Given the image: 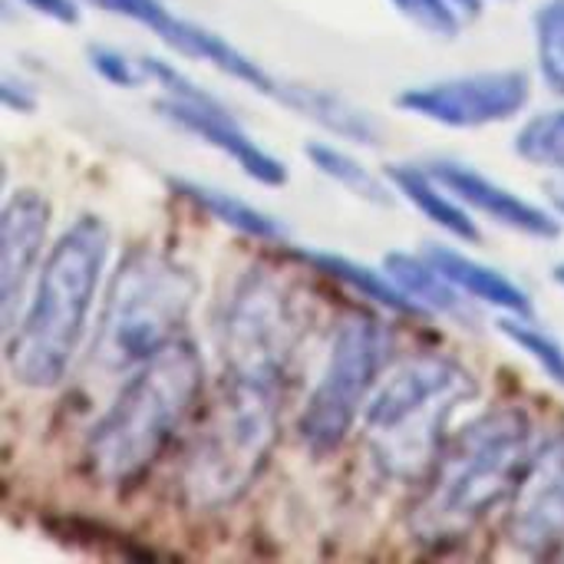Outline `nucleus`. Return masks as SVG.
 <instances>
[{
    "label": "nucleus",
    "instance_id": "nucleus-8",
    "mask_svg": "<svg viewBox=\"0 0 564 564\" xmlns=\"http://www.w3.org/2000/svg\"><path fill=\"white\" fill-rule=\"evenodd\" d=\"M380 314L383 311L370 304L354 307L340 314L330 334L317 383L311 387L294 423L297 443L314 459L337 453L350 440L364 420L370 393L393 364V334Z\"/></svg>",
    "mask_w": 564,
    "mask_h": 564
},
{
    "label": "nucleus",
    "instance_id": "nucleus-30",
    "mask_svg": "<svg viewBox=\"0 0 564 564\" xmlns=\"http://www.w3.org/2000/svg\"><path fill=\"white\" fill-rule=\"evenodd\" d=\"M545 198H549V208L564 221V175H555V178L545 185Z\"/></svg>",
    "mask_w": 564,
    "mask_h": 564
},
{
    "label": "nucleus",
    "instance_id": "nucleus-24",
    "mask_svg": "<svg viewBox=\"0 0 564 564\" xmlns=\"http://www.w3.org/2000/svg\"><path fill=\"white\" fill-rule=\"evenodd\" d=\"M535 66L549 93L564 99V0H542L535 10Z\"/></svg>",
    "mask_w": 564,
    "mask_h": 564
},
{
    "label": "nucleus",
    "instance_id": "nucleus-21",
    "mask_svg": "<svg viewBox=\"0 0 564 564\" xmlns=\"http://www.w3.org/2000/svg\"><path fill=\"white\" fill-rule=\"evenodd\" d=\"M304 155H307V162H311L324 178H330L334 185H340L344 192H350L354 198H360V202H367V205L390 208V205H397V198H400L387 172H373L370 165H364L354 152H347V149H340V145H330V142H307V145H304Z\"/></svg>",
    "mask_w": 564,
    "mask_h": 564
},
{
    "label": "nucleus",
    "instance_id": "nucleus-26",
    "mask_svg": "<svg viewBox=\"0 0 564 564\" xmlns=\"http://www.w3.org/2000/svg\"><path fill=\"white\" fill-rule=\"evenodd\" d=\"M390 7L436 40H456L469 20L453 0H390Z\"/></svg>",
    "mask_w": 564,
    "mask_h": 564
},
{
    "label": "nucleus",
    "instance_id": "nucleus-23",
    "mask_svg": "<svg viewBox=\"0 0 564 564\" xmlns=\"http://www.w3.org/2000/svg\"><path fill=\"white\" fill-rule=\"evenodd\" d=\"M512 149L522 162L545 169L552 175H564V106L525 119L516 132Z\"/></svg>",
    "mask_w": 564,
    "mask_h": 564
},
{
    "label": "nucleus",
    "instance_id": "nucleus-10",
    "mask_svg": "<svg viewBox=\"0 0 564 564\" xmlns=\"http://www.w3.org/2000/svg\"><path fill=\"white\" fill-rule=\"evenodd\" d=\"M532 102V76L525 69H479L403 86L393 106L406 116L443 129H489L525 112Z\"/></svg>",
    "mask_w": 564,
    "mask_h": 564
},
{
    "label": "nucleus",
    "instance_id": "nucleus-13",
    "mask_svg": "<svg viewBox=\"0 0 564 564\" xmlns=\"http://www.w3.org/2000/svg\"><path fill=\"white\" fill-rule=\"evenodd\" d=\"M426 169L476 215L486 218L512 235L522 238H535V241H555L562 235V218L539 205L529 202L525 195H519L516 188L489 178L486 172H479L476 165H466L459 159H430Z\"/></svg>",
    "mask_w": 564,
    "mask_h": 564
},
{
    "label": "nucleus",
    "instance_id": "nucleus-22",
    "mask_svg": "<svg viewBox=\"0 0 564 564\" xmlns=\"http://www.w3.org/2000/svg\"><path fill=\"white\" fill-rule=\"evenodd\" d=\"M496 327H499V334L512 344V347H519L558 390H564V344L552 334V330H545L539 321H535V314L532 317H525V314H499V321H496Z\"/></svg>",
    "mask_w": 564,
    "mask_h": 564
},
{
    "label": "nucleus",
    "instance_id": "nucleus-19",
    "mask_svg": "<svg viewBox=\"0 0 564 564\" xmlns=\"http://www.w3.org/2000/svg\"><path fill=\"white\" fill-rule=\"evenodd\" d=\"M387 175L397 188V195L413 205L430 225H436L440 231H446L456 241L476 245L482 238V228L476 221V215L426 169V162H400V165H387Z\"/></svg>",
    "mask_w": 564,
    "mask_h": 564
},
{
    "label": "nucleus",
    "instance_id": "nucleus-16",
    "mask_svg": "<svg viewBox=\"0 0 564 564\" xmlns=\"http://www.w3.org/2000/svg\"><path fill=\"white\" fill-rule=\"evenodd\" d=\"M288 248V258L307 264L311 271L324 274L327 281L347 288L354 297H360L364 304L390 314V317H406V321H426V314L403 294V288L387 274V268H370L357 258L337 254V251H317V248Z\"/></svg>",
    "mask_w": 564,
    "mask_h": 564
},
{
    "label": "nucleus",
    "instance_id": "nucleus-7",
    "mask_svg": "<svg viewBox=\"0 0 564 564\" xmlns=\"http://www.w3.org/2000/svg\"><path fill=\"white\" fill-rule=\"evenodd\" d=\"M304 334L307 317L294 284L268 264H251L235 278L215 317L221 377L291 390Z\"/></svg>",
    "mask_w": 564,
    "mask_h": 564
},
{
    "label": "nucleus",
    "instance_id": "nucleus-28",
    "mask_svg": "<svg viewBox=\"0 0 564 564\" xmlns=\"http://www.w3.org/2000/svg\"><path fill=\"white\" fill-rule=\"evenodd\" d=\"M83 3H89L96 10H106L112 17H122V20H132V23H139L145 30L169 10L165 0H83Z\"/></svg>",
    "mask_w": 564,
    "mask_h": 564
},
{
    "label": "nucleus",
    "instance_id": "nucleus-14",
    "mask_svg": "<svg viewBox=\"0 0 564 564\" xmlns=\"http://www.w3.org/2000/svg\"><path fill=\"white\" fill-rule=\"evenodd\" d=\"M169 50H175L178 56L185 59H198V63H208L212 69H218L221 76L261 93L271 99L274 86H278V76L271 69H264V63H258L251 53H245L238 43H231L225 33L192 20V17H182L175 10H165L152 26H149Z\"/></svg>",
    "mask_w": 564,
    "mask_h": 564
},
{
    "label": "nucleus",
    "instance_id": "nucleus-18",
    "mask_svg": "<svg viewBox=\"0 0 564 564\" xmlns=\"http://www.w3.org/2000/svg\"><path fill=\"white\" fill-rule=\"evenodd\" d=\"M423 251L476 304L492 307L499 314H525V317L535 314L532 294L519 281H512L506 271H499V268H492V264H486V261H479L459 248H449V245H426Z\"/></svg>",
    "mask_w": 564,
    "mask_h": 564
},
{
    "label": "nucleus",
    "instance_id": "nucleus-12",
    "mask_svg": "<svg viewBox=\"0 0 564 564\" xmlns=\"http://www.w3.org/2000/svg\"><path fill=\"white\" fill-rule=\"evenodd\" d=\"M53 205L36 188H13L0 208V324H17L33 278L46 258Z\"/></svg>",
    "mask_w": 564,
    "mask_h": 564
},
{
    "label": "nucleus",
    "instance_id": "nucleus-25",
    "mask_svg": "<svg viewBox=\"0 0 564 564\" xmlns=\"http://www.w3.org/2000/svg\"><path fill=\"white\" fill-rule=\"evenodd\" d=\"M86 63L89 69L116 86V89H139L149 86V69H145V53H129L122 46H109V43H89L86 46Z\"/></svg>",
    "mask_w": 564,
    "mask_h": 564
},
{
    "label": "nucleus",
    "instance_id": "nucleus-32",
    "mask_svg": "<svg viewBox=\"0 0 564 564\" xmlns=\"http://www.w3.org/2000/svg\"><path fill=\"white\" fill-rule=\"evenodd\" d=\"M552 281H555V284L564 291V261H558V264L552 268Z\"/></svg>",
    "mask_w": 564,
    "mask_h": 564
},
{
    "label": "nucleus",
    "instance_id": "nucleus-27",
    "mask_svg": "<svg viewBox=\"0 0 564 564\" xmlns=\"http://www.w3.org/2000/svg\"><path fill=\"white\" fill-rule=\"evenodd\" d=\"M0 102H3L7 112L26 116V112H33V109L40 106V89H36V83L26 79L23 73L3 69V76H0Z\"/></svg>",
    "mask_w": 564,
    "mask_h": 564
},
{
    "label": "nucleus",
    "instance_id": "nucleus-20",
    "mask_svg": "<svg viewBox=\"0 0 564 564\" xmlns=\"http://www.w3.org/2000/svg\"><path fill=\"white\" fill-rule=\"evenodd\" d=\"M169 188L175 198L188 202L192 208H198L202 215H208L212 221L251 238V241H261V245H288V228L264 208L245 202L241 195L221 188V185H208V182H198V178H169Z\"/></svg>",
    "mask_w": 564,
    "mask_h": 564
},
{
    "label": "nucleus",
    "instance_id": "nucleus-31",
    "mask_svg": "<svg viewBox=\"0 0 564 564\" xmlns=\"http://www.w3.org/2000/svg\"><path fill=\"white\" fill-rule=\"evenodd\" d=\"M466 17H479L489 3H512V0H453Z\"/></svg>",
    "mask_w": 564,
    "mask_h": 564
},
{
    "label": "nucleus",
    "instance_id": "nucleus-11",
    "mask_svg": "<svg viewBox=\"0 0 564 564\" xmlns=\"http://www.w3.org/2000/svg\"><path fill=\"white\" fill-rule=\"evenodd\" d=\"M502 532L525 558H564V430L542 436L522 486L506 506Z\"/></svg>",
    "mask_w": 564,
    "mask_h": 564
},
{
    "label": "nucleus",
    "instance_id": "nucleus-4",
    "mask_svg": "<svg viewBox=\"0 0 564 564\" xmlns=\"http://www.w3.org/2000/svg\"><path fill=\"white\" fill-rule=\"evenodd\" d=\"M284 403L288 387L221 377L182 446L175 469L178 506L195 516H221L238 506L274 459Z\"/></svg>",
    "mask_w": 564,
    "mask_h": 564
},
{
    "label": "nucleus",
    "instance_id": "nucleus-29",
    "mask_svg": "<svg viewBox=\"0 0 564 564\" xmlns=\"http://www.w3.org/2000/svg\"><path fill=\"white\" fill-rule=\"evenodd\" d=\"M10 3H17L20 10H30L33 17H43L50 23H63V26H73L83 20V10H79L83 0H10Z\"/></svg>",
    "mask_w": 564,
    "mask_h": 564
},
{
    "label": "nucleus",
    "instance_id": "nucleus-1",
    "mask_svg": "<svg viewBox=\"0 0 564 564\" xmlns=\"http://www.w3.org/2000/svg\"><path fill=\"white\" fill-rule=\"evenodd\" d=\"M535 416L499 403L456 426L406 509V535L423 552H456L496 512H506L539 446Z\"/></svg>",
    "mask_w": 564,
    "mask_h": 564
},
{
    "label": "nucleus",
    "instance_id": "nucleus-6",
    "mask_svg": "<svg viewBox=\"0 0 564 564\" xmlns=\"http://www.w3.org/2000/svg\"><path fill=\"white\" fill-rule=\"evenodd\" d=\"M195 301V268L152 245L129 248L106 281L89 330V367L99 373H129L142 367L185 337Z\"/></svg>",
    "mask_w": 564,
    "mask_h": 564
},
{
    "label": "nucleus",
    "instance_id": "nucleus-15",
    "mask_svg": "<svg viewBox=\"0 0 564 564\" xmlns=\"http://www.w3.org/2000/svg\"><path fill=\"white\" fill-rule=\"evenodd\" d=\"M271 99L278 106H284L288 112L301 116L304 122L324 129L334 139H340V142L373 149V145H383V139H387V126L380 122L377 112L364 109L360 102H354L350 96H344V93H337L330 86L278 76V86H274Z\"/></svg>",
    "mask_w": 564,
    "mask_h": 564
},
{
    "label": "nucleus",
    "instance_id": "nucleus-17",
    "mask_svg": "<svg viewBox=\"0 0 564 564\" xmlns=\"http://www.w3.org/2000/svg\"><path fill=\"white\" fill-rule=\"evenodd\" d=\"M387 274L403 288V294L426 314V317H446L459 327H476V301L466 297L433 261L426 251H390L383 254Z\"/></svg>",
    "mask_w": 564,
    "mask_h": 564
},
{
    "label": "nucleus",
    "instance_id": "nucleus-5",
    "mask_svg": "<svg viewBox=\"0 0 564 564\" xmlns=\"http://www.w3.org/2000/svg\"><path fill=\"white\" fill-rule=\"evenodd\" d=\"M479 397V377L456 357L423 350L387 367L367 400L360 430L387 482L420 486L453 433V416Z\"/></svg>",
    "mask_w": 564,
    "mask_h": 564
},
{
    "label": "nucleus",
    "instance_id": "nucleus-3",
    "mask_svg": "<svg viewBox=\"0 0 564 564\" xmlns=\"http://www.w3.org/2000/svg\"><path fill=\"white\" fill-rule=\"evenodd\" d=\"M112 231L102 215H79L46 251L17 324L7 330V373L23 390H56L93 330Z\"/></svg>",
    "mask_w": 564,
    "mask_h": 564
},
{
    "label": "nucleus",
    "instance_id": "nucleus-9",
    "mask_svg": "<svg viewBox=\"0 0 564 564\" xmlns=\"http://www.w3.org/2000/svg\"><path fill=\"white\" fill-rule=\"evenodd\" d=\"M145 69H149V86L159 89V99L152 106L169 126L218 149L254 185L281 188L288 182L291 175L288 165L245 129V122L231 112V106L221 96H215L212 89H205L202 83H195L162 56L145 53Z\"/></svg>",
    "mask_w": 564,
    "mask_h": 564
},
{
    "label": "nucleus",
    "instance_id": "nucleus-2",
    "mask_svg": "<svg viewBox=\"0 0 564 564\" xmlns=\"http://www.w3.org/2000/svg\"><path fill=\"white\" fill-rule=\"evenodd\" d=\"M205 387V357L192 337L129 370L112 403L83 436V476L96 489H135L198 416Z\"/></svg>",
    "mask_w": 564,
    "mask_h": 564
}]
</instances>
